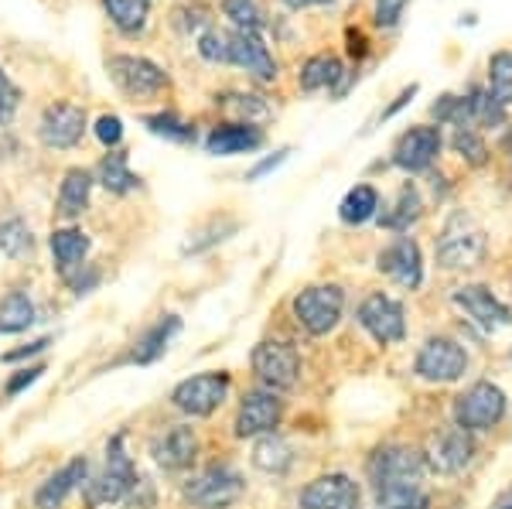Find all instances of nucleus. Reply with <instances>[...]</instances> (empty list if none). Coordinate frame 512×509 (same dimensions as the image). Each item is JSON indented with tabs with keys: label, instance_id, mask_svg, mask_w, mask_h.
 I'll return each mask as SVG.
<instances>
[{
	"label": "nucleus",
	"instance_id": "09e8293b",
	"mask_svg": "<svg viewBox=\"0 0 512 509\" xmlns=\"http://www.w3.org/2000/svg\"><path fill=\"white\" fill-rule=\"evenodd\" d=\"M349 52L352 55H366V38L359 31H349Z\"/></svg>",
	"mask_w": 512,
	"mask_h": 509
},
{
	"label": "nucleus",
	"instance_id": "f3484780",
	"mask_svg": "<svg viewBox=\"0 0 512 509\" xmlns=\"http://www.w3.org/2000/svg\"><path fill=\"white\" fill-rule=\"evenodd\" d=\"M301 509H359V486L342 472L321 475L301 492Z\"/></svg>",
	"mask_w": 512,
	"mask_h": 509
},
{
	"label": "nucleus",
	"instance_id": "5701e85b",
	"mask_svg": "<svg viewBox=\"0 0 512 509\" xmlns=\"http://www.w3.org/2000/svg\"><path fill=\"white\" fill-rule=\"evenodd\" d=\"M93 171L86 168H69L59 185V202H55V212L62 219H79L82 212L89 209V195H93Z\"/></svg>",
	"mask_w": 512,
	"mask_h": 509
},
{
	"label": "nucleus",
	"instance_id": "39448f33",
	"mask_svg": "<svg viewBox=\"0 0 512 509\" xmlns=\"http://www.w3.org/2000/svg\"><path fill=\"white\" fill-rule=\"evenodd\" d=\"M506 417V393L495 383H475L454 400V424L461 431H489Z\"/></svg>",
	"mask_w": 512,
	"mask_h": 509
},
{
	"label": "nucleus",
	"instance_id": "ddd939ff",
	"mask_svg": "<svg viewBox=\"0 0 512 509\" xmlns=\"http://www.w3.org/2000/svg\"><path fill=\"white\" fill-rule=\"evenodd\" d=\"M454 308L458 311H465L472 322L482 328V332H502L512 318H509V308L502 305L499 298L489 291V287H482V284H465V287H458L454 291Z\"/></svg>",
	"mask_w": 512,
	"mask_h": 509
},
{
	"label": "nucleus",
	"instance_id": "b1692460",
	"mask_svg": "<svg viewBox=\"0 0 512 509\" xmlns=\"http://www.w3.org/2000/svg\"><path fill=\"white\" fill-rule=\"evenodd\" d=\"M475 455V441L468 431L454 428L448 434L434 441V451H431V465L437 472H461Z\"/></svg>",
	"mask_w": 512,
	"mask_h": 509
},
{
	"label": "nucleus",
	"instance_id": "20e7f679",
	"mask_svg": "<svg viewBox=\"0 0 512 509\" xmlns=\"http://www.w3.org/2000/svg\"><path fill=\"white\" fill-rule=\"evenodd\" d=\"M181 492H185V499L195 509H229L243 499L246 482H243V475L236 469H229V465H212V469L192 475Z\"/></svg>",
	"mask_w": 512,
	"mask_h": 509
},
{
	"label": "nucleus",
	"instance_id": "bb28decb",
	"mask_svg": "<svg viewBox=\"0 0 512 509\" xmlns=\"http://www.w3.org/2000/svg\"><path fill=\"white\" fill-rule=\"evenodd\" d=\"M35 325V301L24 291H11L0 298V335H18Z\"/></svg>",
	"mask_w": 512,
	"mask_h": 509
},
{
	"label": "nucleus",
	"instance_id": "ea45409f",
	"mask_svg": "<svg viewBox=\"0 0 512 509\" xmlns=\"http://www.w3.org/2000/svg\"><path fill=\"white\" fill-rule=\"evenodd\" d=\"M198 55L205 62H229V31L209 28L202 38H198Z\"/></svg>",
	"mask_w": 512,
	"mask_h": 509
},
{
	"label": "nucleus",
	"instance_id": "393cba45",
	"mask_svg": "<svg viewBox=\"0 0 512 509\" xmlns=\"http://www.w3.org/2000/svg\"><path fill=\"white\" fill-rule=\"evenodd\" d=\"M178 328H181L178 315H164L158 325H151V328H147V332L134 342V352H130V363H137V366L158 363L164 352H168V342H171V335H175Z\"/></svg>",
	"mask_w": 512,
	"mask_h": 509
},
{
	"label": "nucleus",
	"instance_id": "58836bf2",
	"mask_svg": "<svg viewBox=\"0 0 512 509\" xmlns=\"http://www.w3.org/2000/svg\"><path fill=\"white\" fill-rule=\"evenodd\" d=\"M451 144L468 164H485V161H489V147H485L482 137L475 134V127H458V130H454V137H451Z\"/></svg>",
	"mask_w": 512,
	"mask_h": 509
},
{
	"label": "nucleus",
	"instance_id": "4c0bfd02",
	"mask_svg": "<svg viewBox=\"0 0 512 509\" xmlns=\"http://www.w3.org/2000/svg\"><path fill=\"white\" fill-rule=\"evenodd\" d=\"M222 14H226L239 31H260L263 28V11H260L256 0H222Z\"/></svg>",
	"mask_w": 512,
	"mask_h": 509
},
{
	"label": "nucleus",
	"instance_id": "9b49d317",
	"mask_svg": "<svg viewBox=\"0 0 512 509\" xmlns=\"http://www.w3.org/2000/svg\"><path fill=\"white\" fill-rule=\"evenodd\" d=\"M359 322L383 346H393V342H403L407 335V322H403V305L390 294H369L359 305Z\"/></svg>",
	"mask_w": 512,
	"mask_h": 509
},
{
	"label": "nucleus",
	"instance_id": "a19ab883",
	"mask_svg": "<svg viewBox=\"0 0 512 509\" xmlns=\"http://www.w3.org/2000/svg\"><path fill=\"white\" fill-rule=\"evenodd\" d=\"M18 106H21V89L14 86V79L7 76L4 69H0V123H11Z\"/></svg>",
	"mask_w": 512,
	"mask_h": 509
},
{
	"label": "nucleus",
	"instance_id": "a18cd8bd",
	"mask_svg": "<svg viewBox=\"0 0 512 509\" xmlns=\"http://www.w3.org/2000/svg\"><path fill=\"white\" fill-rule=\"evenodd\" d=\"M287 154H291V151H287V147H284V151H277L274 158H267V161H260V164H256V168H253V171H250V175H246V178H250V182H256V178H263V175H267V171H274L277 164H284V158H287Z\"/></svg>",
	"mask_w": 512,
	"mask_h": 509
},
{
	"label": "nucleus",
	"instance_id": "6ab92c4d",
	"mask_svg": "<svg viewBox=\"0 0 512 509\" xmlns=\"http://www.w3.org/2000/svg\"><path fill=\"white\" fill-rule=\"evenodd\" d=\"M379 270H383L390 281L414 291V287H420V281H424V260H420V246L414 240H407V236H400V240L390 243L383 253H379Z\"/></svg>",
	"mask_w": 512,
	"mask_h": 509
},
{
	"label": "nucleus",
	"instance_id": "1a4fd4ad",
	"mask_svg": "<svg viewBox=\"0 0 512 509\" xmlns=\"http://www.w3.org/2000/svg\"><path fill=\"white\" fill-rule=\"evenodd\" d=\"M82 134H86V110L82 106L76 103L45 106V113L38 120L41 144L52 147V151H69V147H76L82 141Z\"/></svg>",
	"mask_w": 512,
	"mask_h": 509
},
{
	"label": "nucleus",
	"instance_id": "2f4dec72",
	"mask_svg": "<svg viewBox=\"0 0 512 509\" xmlns=\"http://www.w3.org/2000/svg\"><path fill=\"white\" fill-rule=\"evenodd\" d=\"M468 103V123H482V127H499L502 120H506V106H502L489 89H472V93L465 96Z\"/></svg>",
	"mask_w": 512,
	"mask_h": 509
},
{
	"label": "nucleus",
	"instance_id": "2eb2a0df",
	"mask_svg": "<svg viewBox=\"0 0 512 509\" xmlns=\"http://www.w3.org/2000/svg\"><path fill=\"white\" fill-rule=\"evenodd\" d=\"M229 65L246 69L256 82L277 79V62L270 55V48L263 45L260 31H229Z\"/></svg>",
	"mask_w": 512,
	"mask_h": 509
},
{
	"label": "nucleus",
	"instance_id": "4be33fe9",
	"mask_svg": "<svg viewBox=\"0 0 512 509\" xmlns=\"http://www.w3.org/2000/svg\"><path fill=\"white\" fill-rule=\"evenodd\" d=\"M48 246H52L55 270H59L62 277H72L79 267H86V257H89V246H93V240H89L82 229L65 226V229H55Z\"/></svg>",
	"mask_w": 512,
	"mask_h": 509
},
{
	"label": "nucleus",
	"instance_id": "7ed1b4c3",
	"mask_svg": "<svg viewBox=\"0 0 512 509\" xmlns=\"http://www.w3.org/2000/svg\"><path fill=\"white\" fill-rule=\"evenodd\" d=\"M137 469L130 462V455L123 451V434L110 441L106 448V465L93 482H86V503L89 506H106V503H120L127 499V492L134 489Z\"/></svg>",
	"mask_w": 512,
	"mask_h": 509
},
{
	"label": "nucleus",
	"instance_id": "f8f14e48",
	"mask_svg": "<svg viewBox=\"0 0 512 509\" xmlns=\"http://www.w3.org/2000/svg\"><path fill=\"white\" fill-rule=\"evenodd\" d=\"M468 356L458 342L451 339H427L424 349L417 352V373L431 383H451L465 376Z\"/></svg>",
	"mask_w": 512,
	"mask_h": 509
},
{
	"label": "nucleus",
	"instance_id": "c85d7f7f",
	"mask_svg": "<svg viewBox=\"0 0 512 509\" xmlns=\"http://www.w3.org/2000/svg\"><path fill=\"white\" fill-rule=\"evenodd\" d=\"M376 209H379L376 188L373 185H355L352 192L342 199V205H338V216H342V223H349V226H362L376 216Z\"/></svg>",
	"mask_w": 512,
	"mask_h": 509
},
{
	"label": "nucleus",
	"instance_id": "9d476101",
	"mask_svg": "<svg viewBox=\"0 0 512 509\" xmlns=\"http://www.w3.org/2000/svg\"><path fill=\"white\" fill-rule=\"evenodd\" d=\"M253 369L270 390H291L301 376V356L287 342H260L253 349Z\"/></svg>",
	"mask_w": 512,
	"mask_h": 509
},
{
	"label": "nucleus",
	"instance_id": "473e14b6",
	"mask_svg": "<svg viewBox=\"0 0 512 509\" xmlns=\"http://www.w3.org/2000/svg\"><path fill=\"white\" fill-rule=\"evenodd\" d=\"M31 246H35V240H31V229L24 219H4L0 223V253L11 260L24 257V253H31Z\"/></svg>",
	"mask_w": 512,
	"mask_h": 509
},
{
	"label": "nucleus",
	"instance_id": "c9c22d12",
	"mask_svg": "<svg viewBox=\"0 0 512 509\" xmlns=\"http://www.w3.org/2000/svg\"><path fill=\"white\" fill-rule=\"evenodd\" d=\"M144 127L158 137H168V141H178V144H188L195 141V127L185 123L175 113H154V117H144Z\"/></svg>",
	"mask_w": 512,
	"mask_h": 509
},
{
	"label": "nucleus",
	"instance_id": "8fccbe9b",
	"mask_svg": "<svg viewBox=\"0 0 512 509\" xmlns=\"http://www.w3.org/2000/svg\"><path fill=\"white\" fill-rule=\"evenodd\" d=\"M495 509H512V489L499 499V503H495Z\"/></svg>",
	"mask_w": 512,
	"mask_h": 509
},
{
	"label": "nucleus",
	"instance_id": "c03bdc74",
	"mask_svg": "<svg viewBox=\"0 0 512 509\" xmlns=\"http://www.w3.org/2000/svg\"><path fill=\"white\" fill-rule=\"evenodd\" d=\"M41 373H45V366H28V369H21L18 376H11V380H7L4 397H18L21 390H28L31 383H38V380H41Z\"/></svg>",
	"mask_w": 512,
	"mask_h": 509
},
{
	"label": "nucleus",
	"instance_id": "dca6fc26",
	"mask_svg": "<svg viewBox=\"0 0 512 509\" xmlns=\"http://www.w3.org/2000/svg\"><path fill=\"white\" fill-rule=\"evenodd\" d=\"M198 455V438L188 424H171L161 434L151 438V458L161 465L164 472H181L195 462Z\"/></svg>",
	"mask_w": 512,
	"mask_h": 509
},
{
	"label": "nucleus",
	"instance_id": "0eeeda50",
	"mask_svg": "<svg viewBox=\"0 0 512 509\" xmlns=\"http://www.w3.org/2000/svg\"><path fill=\"white\" fill-rule=\"evenodd\" d=\"M106 69H110V79L117 82L120 93H127L130 100H144V96H154L168 86V72L144 55H113Z\"/></svg>",
	"mask_w": 512,
	"mask_h": 509
},
{
	"label": "nucleus",
	"instance_id": "f257e3e1",
	"mask_svg": "<svg viewBox=\"0 0 512 509\" xmlns=\"http://www.w3.org/2000/svg\"><path fill=\"white\" fill-rule=\"evenodd\" d=\"M485 250H489L485 229L465 212H454L448 226H444L441 240H437V264L444 270H468L482 264Z\"/></svg>",
	"mask_w": 512,
	"mask_h": 509
},
{
	"label": "nucleus",
	"instance_id": "49530a36",
	"mask_svg": "<svg viewBox=\"0 0 512 509\" xmlns=\"http://www.w3.org/2000/svg\"><path fill=\"white\" fill-rule=\"evenodd\" d=\"M48 346H52V339H48V335H45V339H38V342H31V346L28 349H18V352H7V363H18V359H28V356H35V352H45Z\"/></svg>",
	"mask_w": 512,
	"mask_h": 509
},
{
	"label": "nucleus",
	"instance_id": "de8ad7c7",
	"mask_svg": "<svg viewBox=\"0 0 512 509\" xmlns=\"http://www.w3.org/2000/svg\"><path fill=\"white\" fill-rule=\"evenodd\" d=\"M284 7L291 11H304V7H325V4H335V0H280Z\"/></svg>",
	"mask_w": 512,
	"mask_h": 509
},
{
	"label": "nucleus",
	"instance_id": "f03ea898",
	"mask_svg": "<svg viewBox=\"0 0 512 509\" xmlns=\"http://www.w3.org/2000/svg\"><path fill=\"white\" fill-rule=\"evenodd\" d=\"M427 472V458L417 448L407 445H383L369 458V479L376 492L386 489H420V479Z\"/></svg>",
	"mask_w": 512,
	"mask_h": 509
},
{
	"label": "nucleus",
	"instance_id": "e433bc0d",
	"mask_svg": "<svg viewBox=\"0 0 512 509\" xmlns=\"http://www.w3.org/2000/svg\"><path fill=\"white\" fill-rule=\"evenodd\" d=\"M216 103L222 110L236 113V117H243L246 123L253 120H267L270 117V106L260 100V96H246V93H226V96H216Z\"/></svg>",
	"mask_w": 512,
	"mask_h": 509
},
{
	"label": "nucleus",
	"instance_id": "7c9ffc66",
	"mask_svg": "<svg viewBox=\"0 0 512 509\" xmlns=\"http://www.w3.org/2000/svg\"><path fill=\"white\" fill-rule=\"evenodd\" d=\"M103 7L123 35H140L147 28V14H151L147 0H103Z\"/></svg>",
	"mask_w": 512,
	"mask_h": 509
},
{
	"label": "nucleus",
	"instance_id": "37998d69",
	"mask_svg": "<svg viewBox=\"0 0 512 509\" xmlns=\"http://www.w3.org/2000/svg\"><path fill=\"white\" fill-rule=\"evenodd\" d=\"M410 0H376V24L379 28H396L407 11Z\"/></svg>",
	"mask_w": 512,
	"mask_h": 509
},
{
	"label": "nucleus",
	"instance_id": "4468645a",
	"mask_svg": "<svg viewBox=\"0 0 512 509\" xmlns=\"http://www.w3.org/2000/svg\"><path fill=\"white\" fill-rule=\"evenodd\" d=\"M284 417V400L274 397V390H253L243 397L236 414V438H260L270 434Z\"/></svg>",
	"mask_w": 512,
	"mask_h": 509
},
{
	"label": "nucleus",
	"instance_id": "aec40b11",
	"mask_svg": "<svg viewBox=\"0 0 512 509\" xmlns=\"http://www.w3.org/2000/svg\"><path fill=\"white\" fill-rule=\"evenodd\" d=\"M86 472H89V462L86 458H72L65 462L59 472H52L45 482L38 486L35 492V506L38 509H59L72 492L79 489V482H86Z\"/></svg>",
	"mask_w": 512,
	"mask_h": 509
},
{
	"label": "nucleus",
	"instance_id": "6e6552de",
	"mask_svg": "<svg viewBox=\"0 0 512 509\" xmlns=\"http://www.w3.org/2000/svg\"><path fill=\"white\" fill-rule=\"evenodd\" d=\"M229 393V376L226 373H198L181 380L171 390V404L188 417H209L216 414V407H222Z\"/></svg>",
	"mask_w": 512,
	"mask_h": 509
},
{
	"label": "nucleus",
	"instance_id": "cd10ccee",
	"mask_svg": "<svg viewBox=\"0 0 512 509\" xmlns=\"http://www.w3.org/2000/svg\"><path fill=\"white\" fill-rule=\"evenodd\" d=\"M294 455H291V445H287L284 438H277V434H263L260 441H256L253 448V465L260 472L267 475H284L287 469H291Z\"/></svg>",
	"mask_w": 512,
	"mask_h": 509
},
{
	"label": "nucleus",
	"instance_id": "79ce46f5",
	"mask_svg": "<svg viewBox=\"0 0 512 509\" xmlns=\"http://www.w3.org/2000/svg\"><path fill=\"white\" fill-rule=\"evenodd\" d=\"M96 137H99V144L117 147L123 141V120L117 113H103V117L96 120Z\"/></svg>",
	"mask_w": 512,
	"mask_h": 509
},
{
	"label": "nucleus",
	"instance_id": "423d86ee",
	"mask_svg": "<svg viewBox=\"0 0 512 509\" xmlns=\"http://www.w3.org/2000/svg\"><path fill=\"white\" fill-rule=\"evenodd\" d=\"M345 308V294L338 284H315L304 287L301 294L294 298V315L297 322L308 328L311 335H328L338 325Z\"/></svg>",
	"mask_w": 512,
	"mask_h": 509
},
{
	"label": "nucleus",
	"instance_id": "72a5a7b5",
	"mask_svg": "<svg viewBox=\"0 0 512 509\" xmlns=\"http://www.w3.org/2000/svg\"><path fill=\"white\" fill-rule=\"evenodd\" d=\"M420 195H417V188H403L400 195H396V205L390 212H383V226L386 229H407L410 223H417L420 219Z\"/></svg>",
	"mask_w": 512,
	"mask_h": 509
},
{
	"label": "nucleus",
	"instance_id": "a211bd4d",
	"mask_svg": "<svg viewBox=\"0 0 512 509\" xmlns=\"http://www.w3.org/2000/svg\"><path fill=\"white\" fill-rule=\"evenodd\" d=\"M441 130L437 127H414L396 141L393 147V164L403 171H424L431 168L434 158L441 154Z\"/></svg>",
	"mask_w": 512,
	"mask_h": 509
},
{
	"label": "nucleus",
	"instance_id": "f704fd0d",
	"mask_svg": "<svg viewBox=\"0 0 512 509\" xmlns=\"http://www.w3.org/2000/svg\"><path fill=\"white\" fill-rule=\"evenodd\" d=\"M489 93L502 106L512 103V52L492 55V62H489Z\"/></svg>",
	"mask_w": 512,
	"mask_h": 509
},
{
	"label": "nucleus",
	"instance_id": "a878e982",
	"mask_svg": "<svg viewBox=\"0 0 512 509\" xmlns=\"http://www.w3.org/2000/svg\"><path fill=\"white\" fill-rule=\"evenodd\" d=\"M96 182L106 188V192H113V195H130L134 188L140 185V178L130 171V161H127V154L123 151H110L103 161L96 164Z\"/></svg>",
	"mask_w": 512,
	"mask_h": 509
},
{
	"label": "nucleus",
	"instance_id": "3c124183",
	"mask_svg": "<svg viewBox=\"0 0 512 509\" xmlns=\"http://www.w3.org/2000/svg\"><path fill=\"white\" fill-rule=\"evenodd\" d=\"M506 154H509V158H512V134L506 137Z\"/></svg>",
	"mask_w": 512,
	"mask_h": 509
},
{
	"label": "nucleus",
	"instance_id": "c756f323",
	"mask_svg": "<svg viewBox=\"0 0 512 509\" xmlns=\"http://www.w3.org/2000/svg\"><path fill=\"white\" fill-rule=\"evenodd\" d=\"M345 76L342 62L335 59V55H311L308 62L301 65V89H308V93H315V89H328L335 86L338 79Z\"/></svg>",
	"mask_w": 512,
	"mask_h": 509
},
{
	"label": "nucleus",
	"instance_id": "412c9836",
	"mask_svg": "<svg viewBox=\"0 0 512 509\" xmlns=\"http://www.w3.org/2000/svg\"><path fill=\"white\" fill-rule=\"evenodd\" d=\"M263 144V130H256L253 123H222L205 137V151L216 158H233V154H250Z\"/></svg>",
	"mask_w": 512,
	"mask_h": 509
}]
</instances>
